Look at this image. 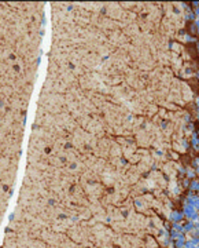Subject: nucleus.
<instances>
[{
	"label": "nucleus",
	"mask_w": 199,
	"mask_h": 248,
	"mask_svg": "<svg viewBox=\"0 0 199 248\" xmlns=\"http://www.w3.org/2000/svg\"><path fill=\"white\" fill-rule=\"evenodd\" d=\"M185 19H190V21L195 19V14H194V12H188V14L185 15Z\"/></svg>",
	"instance_id": "obj_1"
},
{
	"label": "nucleus",
	"mask_w": 199,
	"mask_h": 248,
	"mask_svg": "<svg viewBox=\"0 0 199 248\" xmlns=\"http://www.w3.org/2000/svg\"><path fill=\"white\" fill-rule=\"evenodd\" d=\"M184 120H185V121H190V120H191L190 115H185V116H184Z\"/></svg>",
	"instance_id": "obj_2"
},
{
	"label": "nucleus",
	"mask_w": 199,
	"mask_h": 248,
	"mask_svg": "<svg viewBox=\"0 0 199 248\" xmlns=\"http://www.w3.org/2000/svg\"><path fill=\"white\" fill-rule=\"evenodd\" d=\"M174 12H176V14H179V12H180V9H177V7H176V9H174Z\"/></svg>",
	"instance_id": "obj_3"
},
{
	"label": "nucleus",
	"mask_w": 199,
	"mask_h": 248,
	"mask_svg": "<svg viewBox=\"0 0 199 248\" xmlns=\"http://www.w3.org/2000/svg\"><path fill=\"white\" fill-rule=\"evenodd\" d=\"M196 75H198V77H199V70H198V73H196Z\"/></svg>",
	"instance_id": "obj_4"
},
{
	"label": "nucleus",
	"mask_w": 199,
	"mask_h": 248,
	"mask_svg": "<svg viewBox=\"0 0 199 248\" xmlns=\"http://www.w3.org/2000/svg\"><path fill=\"white\" fill-rule=\"evenodd\" d=\"M198 121H199V113H198Z\"/></svg>",
	"instance_id": "obj_5"
}]
</instances>
